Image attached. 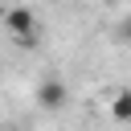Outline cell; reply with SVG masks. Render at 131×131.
I'll list each match as a JSON object with an SVG mask.
<instances>
[{
    "mask_svg": "<svg viewBox=\"0 0 131 131\" xmlns=\"http://www.w3.org/2000/svg\"><path fill=\"white\" fill-rule=\"evenodd\" d=\"M4 29L12 33L16 45H37V16H33V8H8L4 12Z\"/></svg>",
    "mask_w": 131,
    "mask_h": 131,
    "instance_id": "obj_1",
    "label": "cell"
},
{
    "mask_svg": "<svg viewBox=\"0 0 131 131\" xmlns=\"http://www.w3.org/2000/svg\"><path fill=\"white\" fill-rule=\"evenodd\" d=\"M66 98H70V90H66V82H57V78L41 82V90H37V102H41L45 111H57V106H66Z\"/></svg>",
    "mask_w": 131,
    "mask_h": 131,
    "instance_id": "obj_2",
    "label": "cell"
},
{
    "mask_svg": "<svg viewBox=\"0 0 131 131\" xmlns=\"http://www.w3.org/2000/svg\"><path fill=\"white\" fill-rule=\"evenodd\" d=\"M111 119L115 123H131V90H119L111 98Z\"/></svg>",
    "mask_w": 131,
    "mask_h": 131,
    "instance_id": "obj_3",
    "label": "cell"
}]
</instances>
